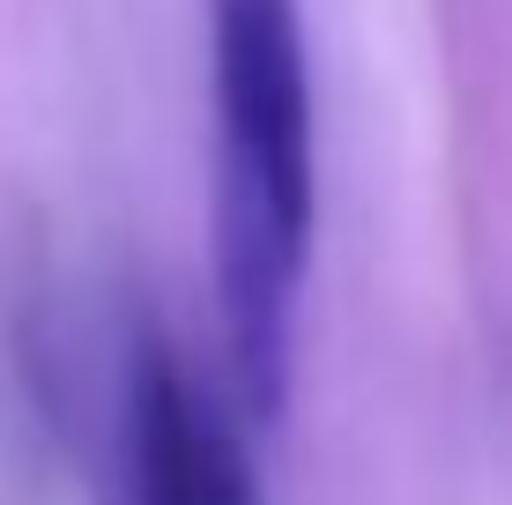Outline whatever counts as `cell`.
I'll list each match as a JSON object with an SVG mask.
<instances>
[{"instance_id": "obj_2", "label": "cell", "mask_w": 512, "mask_h": 505, "mask_svg": "<svg viewBox=\"0 0 512 505\" xmlns=\"http://www.w3.org/2000/svg\"><path fill=\"white\" fill-rule=\"evenodd\" d=\"M119 498L127 505H268L238 424L156 320L127 327L119 364Z\"/></svg>"}, {"instance_id": "obj_1", "label": "cell", "mask_w": 512, "mask_h": 505, "mask_svg": "<svg viewBox=\"0 0 512 505\" xmlns=\"http://www.w3.org/2000/svg\"><path fill=\"white\" fill-rule=\"evenodd\" d=\"M320 119L297 0H208V268L245 424H275L297 379Z\"/></svg>"}]
</instances>
